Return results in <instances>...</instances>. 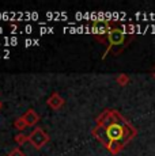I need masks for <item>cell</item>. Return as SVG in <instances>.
<instances>
[{"mask_svg": "<svg viewBox=\"0 0 155 156\" xmlns=\"http://www.w3.org/2000/svg\"><path fill=\"white\" fill-rule=\"evenodd\" d=\"M108 41H109V48L106 49L103 58H105L106 55L109 53V50H110V48H112V46H118V45H123V44H124V41H125V34H124V31H123L121 29H117V27L112 29V30H110V31L108 33Z\"/></svg>", "mask_w": 155, "mask_h": 156, "instance_id": "obj_3", "label": "cell"}, {"mask_svg": "<svg viewBox=\"0 0 155 156\" xmlns=\"http://www.w3.org/2000/svg\"><path fill=\"white\" fill-rule=\"evenodd\" d=\"M2 107H3V103H2V101H0V110H2Z\"/></svg>", "mask_w": 155, "mask_h": 156, "instance_id": "obj_11", "label": "cell"}, {"mask_svg": "<svg viewBox=\"0 0 155 156\" xmlns=\"http://www.w3.org/2000/svg\"><path fill=\"white\" fill-rule=\"evenodd\" d=\"M7 156H26L25 152L22 151V149L19 148V147H16V148H13L10 152H8Z\"/></svg>", "mask_w": 155, "mask_h": 156, "instance_id": "obj_9", "label": "cell"}, {"mask_svg": "<svg viewBox=\"0 0 155 156\" xmlns=\"http://www.w3.org/2000/svg\"><path fill=\"white\" fill-rule=\"evenodd\" d=\"M64 103H65L64 98H63L59 92H53V94L50 95V97L48 98V101H46V105L52 110H60L61 107L64 106Z\"/></svg>", "mask_w": 155, "mask_h": 156, "instance_id": "obj_5", "label": "cell"}, {"mask_svg": "<svg viewBox=\"0 0 155 156\" xmlns=\"http://www.w3.org/2000/svg\"><path fill=\"white\" fill-rule=\"evenodd\" d=\"M14 128H15L16 130H23L25 128H27V124H26V121L23 119V117H18L15 121H14Z\"/></svg>", "mask_w": 155, "mask_h": 156, "instance_id": "obj_7", "label": "cell"}, {"mask_svg": "<svg viewBox=\"0 0 155 156\" xmlns=\"http://www.w3.org/2000/svg\"><path fill=\"white\" fill-rule=\"evenodd\" d=\"M110 30H112V27H110L109 22H106V20H95L93 23V27H91V31L95 35L108 34Z\"/></svg>", "mask_w": 155, "mask_h": 156, "instance_id": "obj_4", "label": "cell"}, {"mask_svg": "<svg viewBox=\"0 0 155 156\" xmlns=\"http://www.w3.org/2000/svg\"><path fill=\"white\" fill-rule=\"evenodd\" d=\"M22 117H23V119L26 121L27 126H34V125L40 121V115H38V114L35 113V110H33V109H29Z\"/></svg>", "mask_w": 155, "mask_h": 156, "instance_id": "obj_6", "label": "cell"}, {"mask_svg": "<svg viewBox=\"0 0 155 156\" xmlns=\"http://www.w3.org/2000/svg\"><path fill=\"white\" fill-rule=\"evenodd\" d=\"M93 136L112 155H117L133 136V129L116 110L99 114L93 128Z\"/></svg>", "mask_w": 155, "mask_h": 156, "instance_id": "obj_1", "label": "cell"}, {"mask_svg": "<svg viewBox=\"0 0 155 156\" xmlns=\"http://www.w3.org/2000/svg\"><path fill=\"white\" fill-rule=\"evenodd\" d=\"M14 140H15V143L20 147V145H23V144H26L29 141V136H26V134H23V133H18Z\"/></svg>", "mask_w": 155, "mask_h": 156, "instance_id": "obj_8", "label": "cell"}, {"mask_svg": "<svg viewBox=\"0 0 155 156\" xmlns=\"http://www.w3.org/2000/svg\"><path fill=\"white\" fill-rule=\"evenodd\" d=\"M29 141L35 149H41L49 143V136L44 129L41 128H35L34 130L29 134Z\"/></svg>", "mask_w": 155, "mask_h": 156, "instance_id": "obj_2", "label": "cell"}, {"mask_svg": "<svg viewBox=\"0 0 155 156\" xmlns=\"http://www.w3.org/2000/svg\"><path fill=\"white\" fill-rule=\"evenodd\" d=\"M128 82H129V79H128L127 75L121 73V75H118V76H117V83H118L120 86H125Z\"/></svg>", "mask_w": 155, "mask_h": 156, "instance_id": "obj_10", "label": "cell"}]
</instances>
